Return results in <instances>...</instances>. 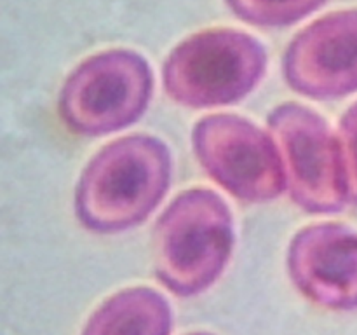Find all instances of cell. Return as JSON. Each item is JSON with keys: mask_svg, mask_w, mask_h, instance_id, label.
Returning a JSON list of instances; mask_svg holds the SVG:
<instances>
[{"mask_svg": "<svg viewBox=\"0 0 357 335\" xmlns=\"http://www.w3.org/2000/svg\"><path fill=\"white\" fill-rule=\"evenodd\" d=\"M171 181L169 149L149 135L115 140L91 159L75 191L86 229L110 234L138 225L160 204Z\"/></svg>", "mask_w": 357, "mask_h": 335, "instance_id": "6da1fadb", "label": "cell"}, {"mask_svg": "<svg viewBox=\"0 0 357 335\" xmlns=\"http://www.w3.org/2000/svg\"><path fill=\"white\" fill-rule=\"evenodd\" d=\"M234 220L227 202L208 188L185 191L155 227V274L180 297L208 290L229 262Z\"/></svg>", "mask_w": 357, "mask_h": 335, "instance_id": "7a4b0ae2", "label": "cell"}, {"mask_svg": "<svg viewBox=\"0 0 357 335\" xmlns=\"http://www.w3.org/2000/svg\"><path fill=\"white\" fill-rule=\"evenodd\" d=\"M260 40L237 30H208L178 44L162 70L166 93L192 108L222 107L241 101L267 70Z\"/></svg>", "mask_w": 357, "mask_h": 335, "instance_id": "3957f363", "label": "cell"}, {"mask_svg": "<svg viewBox=\"0 0 357 335\" xmlns=\"http://www.w3.org/2000/svg\"><path fill=\"white\" fill-rule=\"evenodd\" d=\"M152 91L146 59L129 49H110L87 58L70 73L59 94V115L77 135H108L138 121Z\"/></svg>", "mask_w": 357, "mask_h": 335, "instance_id": "277c9868", "label": "cell"}, {"mask_svg": "<svg viewBox=\"0 0 357 335\" xmlns=\"http://www.w3.org/2000/svg\"><path fill=\"white\" fill-rule=\"evenodd\" d=\"M268 128L284 168L293 201L309 213H337L347 202L338 140L321 115L298 103H282Z\"/></svg>", "mask_w": 357, "mask_h": 335, "instance_id": "5b68a950", "label": "cell"}, {"mask_svg": "<svg viewBox=\"0 0 357 335\" xmlns=\"http://www.w3.org/2000/svg\"><path fill=\"white\" fill-rule=\"evenodd\" d=\"M192 142L209 177L236 198L265 202L284 191L278 145L255 122L230 114L208 115L197 122Z\"/></svg>", "mask_w": 357, "mask_h": 335, "instance_id": "8992f818", "label": "cell"}, {"mask_svg": "<svg viewBox=\"0 0 357 335\" xmlns=\"http://www.w3.org/2000/svg\"><path fill=\"white\" fill-rule=\"evenodd\" d=\"M282 70L303 96L333 100L357 91V9L328 14L300 31Z\"/></svg>", "mask_w": 357, "mask_h": 335, "instance_id": "52a82bcc", "label": "cell"}, {"mask_svg": "<svg viewBox=\"0 0 357 335\" xmlns=\"http://www.w3.org/2000/svg\"><path fill=\"white\" fill-rule=\"evenodd\" d=\"M288 272L309 300L328 309H357V232L316 223L293 237Z\"/></svg>", "mask_w": 357, "mask_h": 335, "instance_id": "ba28073f", "label": "cell"}, {"mask_svg": "<svg viewBox=\"0 0 357 335\" xmlns=\"http://www.w3.org/2000/svg\"><path fill=\"white\" fill-rule=\"evenodd\" d=\"M173 314L159 292L146 286L128 288L101 304L82 335H169Z\"/></svg>", "mask_w": 357, "mask_h": 335, "instance_id": "9c48e42d", "label": "cell"}, {"mask_svg": "<svg viewBox=\"0 0 357 335\" xmlns=\"http://www.w3.org/2000/svg\"><path fill=\"white\" fill-rule=\"evenodd\" d=\"M244 23L264 28H282L298 23L324 6L326 0H225Z\"/></svg>", "mask_w": 357, "mask_h": 335, "instance_id": "30bf717a", "label": "cell"}, {"mask_svg": "<svg viewBox=\"0 0 357 335\" xmlns=\"http://www.w3.org/2000/svg\"><path fill=\"white\" fill-rule=\"evenodd\" d=\"M347 201L357 204V101L345 112L338 133Z\"/></svg>", "mask_w": 357, "mask_h": 335, "instance_id": "8fae6325", "label": "cell"}, {"mask_svg": "<svg viewBox=\"0 0 357 335\" xmlns=\"http://www.w3.org/2000/svg\"><path fill=\"white\" fill-rule=\"evenodd\" d=\"M188 335H213V334H204V332H199V334H188Z\"/></svg>", "mask_w": 357, "mask_h": 335, "instance_id": "7c38bea8", "label": "cell"}]
</instances>
